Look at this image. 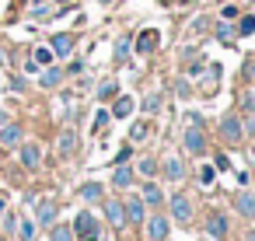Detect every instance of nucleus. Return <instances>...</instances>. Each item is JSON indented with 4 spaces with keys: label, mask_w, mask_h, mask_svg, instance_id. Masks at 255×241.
Returning <instances> with one entry per match:
<instances>
[{
    "label": "nucleus",
    "mask_w": 255,
    "mask_h": 241,
    "mask_svg": "<svg viewBox=\"0 0 255 241\" xmlns=\"http://www.w3.org/2000/svg\"><path fill=\"white\" fill-rule=\"evenodd\" d=\"M252 164H255V150H252Z\"/></svg>",
    "instance_id": "obj_41"
},
{
    "label": "nucleus",
    "mask_w": 255,
    "mask_h": 241,
    "mask_svg": "<svg viewBox=\"0 0 255 241\" xmlns=\"http://www.w3.org/2000/svg\"><path fill=\"white\" fill-rule=\"evenodd\" d=\"M238 35H255V14H245L238 21Z\"/></svg>",
    "instance_id": "obj_24"
},
{
    "label": "nucleus",
    "mask_w": 255,
    "mask_h": 241,
    "mask_svg": "<svg viewBox=\"0 0 255 241\" xmlns=\"http://www.w3.org/2000/svg\"><path fill=\"white\" fill-rule=\"evenodd\" d=\"M241 105H245V112H255V88H252V91H245Z\"/></svg>",
    "instance_id": "obj_33"
},
{
    "label": "nucleus",
    "mask_w": 255,
    "mask_h": 241,
    "mask_svg": "<svg viewBox=\"0 0 255 241\" xmlns=\"http://www.w3.org/2000/svg\"><path fill=\"white\" fill-rule=\"evenodd\" d=\"M168 206H171V217H175L178 224H189V220H192V203H189L185 196H171Z\"/></svg>",
    "instance_id": "obj_4"
},
{
    "label": "nucleus",
    "mask_w": 255,
    "mask_h": 241,
    "mask_svg": "<svg viewBox=\"0 0 255 241\" xmlns=\"http://www.w3.org/2000/svg\"><path fill=\"white\" fill-rule=\"evenodd\" d=\"M143 109H147V112L154 116V112L161 109V95H147V102H143Z\"/></svg>",
    "instance_id": "obj_32"
},
{
    "label": "nucleus",
    "mask_w": 255,
    "mask_h": 241,
    "mask_svg": "<svg viewBox=\"0 0 255 241\" xmlns=\"http://www.w3.org/2000/svg\"><path fill=\"white\" fill-rule=\"evenodd\" d=\"M60 81H63V70H60V67H49V70H42V77H39L42 88H56Z\"/></svg>",
    "instance_id": "obj_20"
},
{
    "label": "nucleus",
    "mask_w": 255,
    "mask_h": 241,
    "mask_svg": "<svg viewBox=\"0 0 255 241\" xmlns=\"http://www.w3.org/2000/svg\"><path fill=\"white\" fill-rule=\"evenodd\" d=\"M56 56H70L74 53V35H53V46H49Z\"/></svg>",
    "instance_id": "obj_16"
},
{
    "label": "nucleus",
    "mask_w": 255,
    "mask_h": 241,
    "mask_svg": "<svg viewBox=\"0 0 255 241\" xmlns=\"http://www.w3.org/2000/svg\"><path fill=\"white\" fill-rule=\"evenodd\" d=\"M206 231H210V238H213V241L227 238V217H224V213H210V220H206Z\"/></svg>",
    "instance_id": "obj_8"
},
{
    "label": "nucleus",
    "mask_w": 255,
    "mask_h": 241,
    "mask_svg": "<svg viewBox=\"0 0 255 241\" xmlns=\"http://www.w3.org/2000/svg\"><path fill=\"white\" fill-rule=\"evenodd\" d=\"M147 234H150V241H164V238H168V220H164V217H150Z\"/></svg>",
    "instance_id": "obj_14"
},
{
    "label": "nucleus",
    "mask_w": 255,
    "mask_h": 241,
    "mask_svg": "<svg viewBox=\"0 0 255 241\" xmlns=\"http://www.w3.org/2000/svg\"><path fill=\"white\" fill-rule=\"evenodd\" d=\"M21 136H25V133H21V126H14V122H11V126H7V122L0 126V147H18Z\"/></svg>",
    "instance_id": "obj_9"
},
{
    "label": "nucleus",
    "mask_w": 255,
    "mask_h": 241,
    "mask_svg": "<svg viewBox=\"0 0 255 241\" xmlns=\"http://www.w3.org/2000/svg\"><path fill=\"white\" fill-rule=\"evenodd\" d=\"M136 168H140V175L154 178V171H157V161H154V157H140V164H136Z\"/></svg>",
    "instance_id": "obj_28"
},
{
    "label": "nucleus",
    "mask_w": 255,
    "mask_h": 241,
    "mask_svg": "<svg viewBox=\"0 0 255 241\" xmlns=\"http://www.w3.org/2000/svg\"><path fill=\"white\" fill-rule=\"evenodd\" d=\"M0 213H4V199H0Z\"/></svg>",
    "instance_id": "obj_40"
},
{
    "label": "nucleus",
    "mask_w": 255,
    "mask_h": 241,
    "mask_svg": "<svg viewBox=\"0 0 255 241\" xmlns=\"http://www.w3.org/2000/svg\"><path fill=\"white\" fill-rule=\"evenodd\" d=\"M217 168H220V171H227V168H231V161H227V154H217Z\"/></svg>",
    "instance_id": "obj_37"
},
{
    "label": "nucleus",
    "mask_w": 255,
    "mask_h": 241,
    "mask_svg": "<svg viewBox=\"0 0 255 241\" xmlns=\"http://www.w3.org/2000/svg\"><path fill=\"white\" fill-rule=\"evenodd\" d=\"M157 42H161L157 28H147V32H140V35H136V53H140V56H150V53L157 49Z\"/></svg>",
    "instance_id": "obj_5"
},
{
    "label": "nucleus",
    "mask_w": 255,
    "mask_h": 241,
    "mask_svg": "<svg viewBox=\"0 0 255 241\" xmlns=\"http://www.w3.org/2000/svg\"><path fill=\"white\" fill-rule=\"evenodd\" d=\"M140 199H143V206H161V203H164V192H161L154 182H147V189L140 192Z\"/></svg>",
    "instance_id": "obj_17"
},
{
    "label": "nucleus",
    "mask_w": 255,
    "mask_h": 241,
    "mask_svg": "<svg viewBox=\"0 0 255 241\" xmlns=\"http://www.w3.org/2000/svg\"><path fill=\"white\" fill-rule=\"evenodd\" d=\"M116 91H119V88H116V81H102L98 98H102V102H109V98H116Z\"/></svg>",
    "instance_id": "obj_27"
},
{
    "label": "nucleus",
    "mask_w": 255,
    "mask_h": 241,
    "mask_svg": "<svg viewBox=\"0 0 255 241\" xmlns=\"http://www.w3.org/2000/svg\"><path fill=\"white\" fill-rule=\"evenodd\" d=\"M74 234H77L81 241H102V224H98L91 213H81V217L74 220Z\"/></svg>",
    "instance_id": "obj_1"
},
{
    "label": "nucleus",
    "mask_w": 255,
    "mask_h": 241,
    "mask_svg": "<svg viewBox=\"0 0 255 241\" xmlns=\"http://www.w3.org/2000/svg\"><path fill=\"white\" fill-rule=\"evenodd\" d=\"M102 196H105V189H102L98 182H88V185H81V199H84V203H98Z\"/></svg>",
    "instance_id": "obj_19"
},
{
    "label": "nucleus",
    "mask_w": 255,
    "mask_h": 241,
    "mask_svg": "<svg viewBox=\"0 0 255 241\" xmlns=\"http://www.w3.org/2000/svg\"><path fill=\"white\" fill-rule=\"evenodd\" d=\"M4 122H7V112H4V109H0V126H4Z\"/></svg>",
    "instance_id": "obj_38"
},
{
    "label": "nucleus",
    "mask_w": 255,
    "mask_h": 241,
    "mask_svg": "<svg viewBox=\"0 0 255 241\" xmlns=\"http://www.w3.org/2000/svg\"><path fill=\"white\" fill-rule=\"evenodd\" d=\"M147 133H150V122H147V119H140V122H133V129H129V140H133V143H140Z\"/></svg>",
    "instance_id": "obj_22"
},
{
    "label": "nucleus",
    "mask_w": 255,
    "mask_h": 241,
    "mask_svg": "<svg viewBox=\"0 0 255 241\" xmlns=\"http://www.w3.org/2000/svg\"><path fill=\"white\" fill-rule=\"evenodd\" d=\"M105 217H109V224L112 227H126V206H123V199H109L105 203Z\"/></svg>",
    "instance_id": "obj_6"
},
{
    "label": "nucleus",
    "mask_w": 255,
    "mask_h": 241,
    "mask_svg": "<svg viewBox=\"0 0 255 241\" xmlns=\"http://www.w3.org/2000/svg\"><path fill=\"white\" fill-rule=\"evenodd\" d=\"M21 164H25V168H39V164H42V150H39L35 143H25V147H21Z\"/></svg>",
    "instance_id": "obj_13"
},
{
    "label": "nucleus",
    "mask_w": 255,
    "mask_h": 241,
    "mask_svg": "<svg viewBox=\"0 0 255 241\" xmlns=\"http://www.w3.org/2000/svg\"><path fill=\"white\" fill-rule=\"evenodd\" d=\"M32 63H39V67H49V63H53V49L39 46V49H35V60H32Z\"/></svg>",
    "instance_id": "obj_26"
},
{
    "label": "nucleus",
    "mask_w": 255,
    "mask_h": 241,
    "mask_svg": "<svg viewBox=\"0 0 255 241\" xmlns=\"http://www.w3.org/2000/svg\"><path fill=\"white\" fill-rule=\"evenodd\" d=\"M234 206H238L241 217H255V192H238Z\"/></svg>",
    "instance_id": "obj_15"
},
{
    "label": "nucleus",
    "mask_w": 255,
    "mask_h": 241,
    "mask_svg": "<svg viewBox=\"0 0 255 241\" xmlns=\"http://www.w3.org/2000/svg\"><path fill=\"white\" fill-rule=\"evenodd\" d=\"M164 178L182 182V178H185V161H182V157H168V161H164Z\"/></svg>",
    "instance_id": "obj_11"
},
{
    "label": "nucleus",
    "mask_w": 255,
    "mask_h": 241,
    "mask_svg": "<svg viewBox=\"0 0 255 241\" xmlns=\"http://www.w3.org/2000/svg\"><path fill=\"white\" fill-rule=\"evenodd\" d=\"M14 224H18V238L21 241H32L35 238V224L32 220H14Z\"/></svg>",
    "instance_id": "obj_23"
},
{
    "label": "nucleus",
    "mask_w": 255,
    "mask_h": 241,
    "mask_svg": "<svg viewBox=\"0 0 255 241\" xmlns=\"http://www.w3.org/2000/svg\"><path fill=\"white\" fill-rule=\"evenodd\" d=\"M245 241H255V231H248V234H245Z\"/></svg>",
    "instance_id": "obj_39"
},
{
    "label": "nucleus",
    "mask_w": 255,
    "mask_h": 241,
    "mask_svg": "<svg viewBox=\"0 0 255 241\" xmlns=\"http://www.w3.org/2000/svg\"><path fill=\"white\" fill-rule=\"evenodd\" d=\"M220 136H224L227 143H238V140L245 136L241 119H238V116H224V119H220Z\"/></svg>",
    "instance_id": "obj_3"
},
{
    "label": "nucleus",
    "mask_w": 255,
    "mask_h": 241,
    "mask_svg": "<svg viewBox=\"0 0 255 241\" xmlns=\"http://www.w3.org/2000/svg\"><path fill=\"white\" fill-rule=\"evenodd\" d=\"M74 150H77V133H74V129H67V133L60 136V154H63V157H70Z\"/></svg>",
    "instance_id": "obj_21"
},
{
    "label": "nucleus",
    "mask_w": 255,
    "mask_h": 241,
    "mask_svg": "<svg viewBox=\"0 0 255 241\" xmlns=\"http://www.w3.org/2000/svg\"><path fill=\"white\" fill-rule=\"evenodd\" d=\"M126 56H129V39H119V46H116V60L123 63Z\"/></svg>",
    "instance_id": "obj_31"
},
{
    "label": "nucleus",
    "mask_w": 255,
    "mask_h": 241,
    "mask_svg": "<svg viewBox=\"0 0 255 241\" xmlns=\"http://www.w3.org/2000/svg\"><path fill=\"white\" fill-rule=\"evenodd\" d=\"M112 182H116L119 189H129V185H133V168H126V164H116V175H112Z\"/></svg>",
    "instance_id": "obj_18"
},
{
    "label": "nucleus",
    "mask_w": 255,
    "mask_h": 241,
    "mask_svg": "<svg viewBox=\"0 0 255 241\" xmlns=\"http://www.w3.org/2000/svg\"><path fill=\"white\" fill-rule=\"evenodd\" d=\"M105 122H109V112H98L95 116V129H105Z\"/></svg>",
    "instance_id": "obj_34"
},
{
    "label": "nucleus",
    "mask_w": 255,
    "mask_h": 241,
    "mask_svg": "<svg viewBox=\"0 0 255 241\" xmlns=\"http://www.w3.org/2000/svg\"><path fill=\"white\" fill-rule=\"evenodd\" d=\"M35 220H39L42 227H53V224H56V203H53V199H42V203L35 206Z\"/></svg>",
    "instance_id": "obj_7"
},
{
    "label": "nucleus",
    "mask_w": 255,
    "mask_h": 241,
    "mask_svg": "<svg viewBox=\"0 0 255 241\" xmlns=\"http://www.w3.org/2000/svg\"><path fill=\"white\" fill-rule=\"evenodd\" d=\"M234 35H238V32H234L227 21H224V25H217V39H220V42H234Z\"/></svg>",
    "instance_id": "obj_29"
},
{
    "label": "nucleus",
    "mask_w": 255,
    "mask_h": 241,
    "mask_svg": "<svg viewBox=\"0 0 255 241\" xmlns=\"http://www.w3.org/2000/svg\"><path fill=\"white\" fill-rule=\"evenodd\" d=\"M213 178H217V168H213V164H203V168H199V182H203V185H213Z\"/></svg>",
    "instance_id": "obj_30"
},
{
    "label": "nucleus",
    "mask_w": 255,
    "mask_h": 241,
    "mask_svg": "<svg viewBox=\"0 0 255 241\" xmlns=\"http://www.w3.org/2000/svg\"><path fill=\"white\" fill-rule=\"evenodd\" d=\"M241 129H245V133H248V136H255V112H252V116H248V122H245V126H241Z\"/></svg>",
    "instance_id": "obj_35"
},
{
    "label": "nucleus",
    "mask_w": 255,
    "mask_h": 241,
    "mask_svg": "<svg viewBox=\"0 0 255 241\" xmlns=\"http://www.w3.org/2000/svg\"><path fill=\"white\" fill-rule=\"evenodd\" d=\"M123 206H126V220H129V224H143V199H140V196L126 199Z\"/></svg>",
    "instance_id": "obj_12"
},
{
    "label": "nucleus",
    "mask_w": 255,
    "mask_h": 241,
    "mask_svg": "<svg viewBox=\"0 0 255 241\" xmlns=\"http://www.w3.org/2000/svg\"><path fill=\"white\" fill-rule=\"evenodd\" d=\"M102 4H112V0H102Z\"/></svg>",
    "instance_id": "obj_42"
},
{
    "label": "nucleus",
    "mask_w": 255,
    "mask_h": 241,
    "mask_svg": "<svg viewBox=\"0 0 255 241\" xmlns=\"http://www.w3.org/2000/svg\"><path fill=\"white\" fill-rule=\"evenodd\" d=\"M231 18H238V7H234V4L224 7V21H231Z\"/></svg>",
    "instance_id": "obj_36"
},
{
    "label": "nucleus",
    "mask_w": 255,
    "mask_h": 241,
    "mask_svg": "<svg viewBox=\"0 0 255 241\" xmlns=\"http://www.w3.org/2000/svg\"><path fill=\"white\" fill-rule=\"evenodd\" d=\"M182 143H185V150H189V154H206V133H203V126L185 129Z\"/></svg>",
    "instance_id": "obj_2"
},
{
    "label": "nucleus",
    "mask_w": 255,
    "mask_h": 241,
    "mask_svg": "<svg viewBox=\"0 0 255 241\" xmlns=\"http://www.w3.org/2000/svg\"><path fill=\"white\" fill-rule=\"evenodd\" d=\"M133 105H136V102H133V98H129V95H119V98H116V105H112V112H109V116H116V119H129V116H133Z\"/></svg>",
    "instance_id": "obj_10"
},
{
    "label": "nucleus",
    "mask_w": 255,
    "mask_h": 241,
    "mask_svg": "<svg viewBox=\"0 0 255 241\" xmlns=\"http://www.w3.org/2000/svg\"><path fill=\"white\" fill-rule=\"evenodd\" d=\"M53 241H74V231L67 224H53Z\"/></svg>",
    "instance_id": "obj_25"
}]
</instances>
